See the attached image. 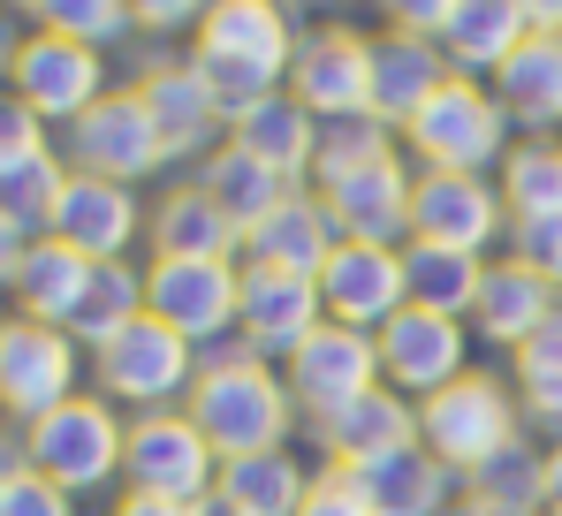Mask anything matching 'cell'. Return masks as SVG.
Listing matches in <instances>:
<instances>
[{
    "label": "cell",
    "mask_w": 562,
    "mask_h": 516,
    "mask_svg": "<svg viewBox=\"0 0 562 516\" xmlns=\"http://www.w3.org/2000/svg\"><path fill=\"white\" fill-rule=\"evenodd\" d=\"M23 251H31V236L0 221V296H15V273H23Z\"/></svg>",
    "instance_id": "49"
},
{
    "label": "cell",
    "mask_w": 562,
    "mask_h": 516,
    "mask_svg": "<svg viewBox=\"0 0 562 516\" xmlns=\"http://www.w3.org/2000/svg\"><path fill=\"white\" fill-rule=\"evenodd\" d=\"M555 304H562V296H555V281H548V273H532L525 258L502 251V258H486L479 304H471V335H479L486 349H509V357H517V349L555 319Z\"/></svg>",
    "instance_id": "19"
},
{
    "label": "cell",
    "mask_w": 562,
    "mask_h": 516,
    "mask_svg": "<svg viewBox=\"0 0 562 516\" xmlns=\"http://www.w3.org/2000/svg\"><path fill=\"white\" fill-rule=\"evenodd\" d=\"M228 145L251 153L259 168H274L281 182H312V153H319V114L281 85L274 99H259L244 122H228Z\"/></svg>",
    "instance_id": "26"
},
{
    "label": "cell",
    "mask_w": 562,
    "mask_h": 516,
    "mask_svg": "<svg viewBox=\"0 0 562 516\" xmlns=\"http://www.w3.org/2000/svg\"><path fill=\"white\" fill-rule=\"evenodd\" d=\"M418 440H426L457 479H471V471H479L486 456H502L509 440H525V411H517V395H509V372L471 364L449 388H434V395L418 403Z\"/></svg>",
    "instance_id": "3"
},
{
    "label": "cell",
    "mask_w": 562,
    "mask_h": 516,
    "mask_svg": "<svg viewBox=\"0 0 562 516\" xmlns=\"http://www.w3.org/2000/svg\"><path fill=\"white\" fill-rule=\"evenodd\" d=\"M23 471H31V463H23V433L0 418V494H8V486H15Z\"/></svg>",
    "instance_id": "50"
},
{
    "label": "cell",
    "mask_w": 562,
    "mask_h": 516,
    "mask_svg": "<svg viewBox=\"0 0 562 516\" xmlns=\"http://www.w3.org/2000/svg\"><path fill=\"white\" fill-rule=\"evenodd\" d=\"M289 91L319 114V122H366L373 114V38L350 23H319L296 46Z\"/></svg>",
    "instance_id": "13"
},
{
    "label": "cell",
    "mask_w": 562,
    "mask_h": 516,
    "mask_svg": "<svg viewBox=\"0 0 562 516\" xmlns=\"http://www.w3.org/2000/svg\"><path fill=\"white\" fill-rule=\"evenodd\" d=\"M319 319H327L319 281L281 273V266H244V296H236V343L251 349V357L289 364V349L304 343Z\"/></svg>",
    "instance_id": "17"
},
{
    "label": "cell",
    "mask_w": 562,
    "mask_h": 516,
    "mask_svg": "<svg viewBox=\"0 0 562 516\" xmlns=\"http://www.w3.org/2000/svg\"><path fill=\"white\" fill-rule=\"evenodd\" d=\"M122 448H130V418L106 395H69L61 411H46L38 426H23V463L38 479H54L61 494H99L122 479Z\"/></svg>",
    "instance_id": "4"
},
{
    "label": "cell",
    "mask_w": 562,
    "mask_h": 516,
    "mask_svg": "<svg viewBox=\"0 0 562 516\" xmlns=\"http://www.w3.org/2000/svg\"><path fill=\"white\" fill-rule=\"evenodd\" d=\"M281 380H289V395H296L304 426H319V418L350 411L358 395L387 388V380H380V343H373V335H358V327H342V319H319L304 343L289 349Z\"/></svg>",
    "instance_id": "10"
},
{
    "label": "cell",
    "mask_w": 562,
    "mask_h": 516,
    "mask_svg": "<svg viewBox=\"0 0 562 516\" xmlns=\"http://www.w3.org/2000/svg\"><path fill=\"white\" fill-rule=\"evenodd\" d=\"M312 440H319V456H327L335 471H366V463H380V456L418 448V403L395 395V388H373V395H358L350 411L319 418Z\"/></svg>",
    "instance_id": "21"
},
{
    "label": "cell",
    "mask_w": 562,
    "mask_h": 516,
    "mask_svg": "<svg viewBox=\"0 0 562 516\" xmlns=\"http://www.w3.org/2000/svg\"><path fill=\"white\" fill-rule=\"evenodd\" d=\"M373 343H380V380L395 395H411V403H426L434 388H449L457 372H471V319H441V312L403 304Z\"/></svg>",
    "instance_id": "15"
},
{
    "label": "cell",
    "mask_w": 562,
    "mask_h": 516,
    "mask_svg": "<svg viewBox=\"0 0 562 516\" xmlns=\"http://www.w3.org/2000/svg\"><path fill=\"white\" fill-rule=\"evenodd\" d=\"M289 8H335V0H289Z\"/></svg>",
    "instance_id": "56"
},
{
    "label": "cell",
    "mask_w": 562,
    "mask_h": 516,
    "mask_svg": "<svg viewBox=\"0 0 562 516\" xmlns=\"http://www.w3.org/2000/svg\"><path fill=\"white\" fill-rule=\"evenodd\" d=\"M8 8H23V15H31V8H38V0H8Z\"/></svg>",
    "instance_id": "57"
},
{
    "label": "cell",
    "mask_w": 562,
    "mask_h": 516,
    "mask_svg": "<svg viewBox=\"0 0 562 516\" xmlns=\"http://www.w3.org/2000/svg\"><path fill=\"white\" fill-rule=\"evenodd\" d=\"M198 61V77L213 91V106H221V122H244L259 99H274V77H259V69H244V61H221V54H190Z\"/></svg>",
    "instance_id": "41"
},
{
    "label": "cell",
    "mask_w": 562,
    "mask_h": 516,
    "mask_svg": "<svg viewBox=\"0 0 562 516\" xmlns=\"http://www.w3.org/2000/svg\"><path fill=\"white\" fill-rule=\"evenodd\" d=\"M183 411L221 463L259 456V448H289V433L304 418L296 395H289V380H281V364L251 357L244 343H221V349L198 357V380H190Z\"/></svg>",
    "instance_id": "1"
},
{
    "label": "cell",
    "mask_w": 562,
    "mask_h": 516,
    "mask_svg": "<svg viewBox=\"0 0 562 516\" xmlns=\"http://www.w3.org/2000/svg\"><path fill=\"white\" fill-rule=\"evenodd\" d=\"M449 54L434 38H403V31H373V122H387L395 137L411 130V114L449 85Z\"/></svg>",
    "instance_id": "24"
},
{
    "label": "cell",
    "mask_w": 562,
    "mask_h": 516,
    "mask_svg": "<svg viewBox=\"0 0 562 516\" xmlns=\"http://www.w3.org/2000/svg\"><path fill=\"white\" fill-rule=\"evenodd\" d=\"M61 190H69V160H61V145L31 153V160H8V168H0V221L23 228V236L38 244V236H54Z\"/></svg>",
    "instance_id": "37"
},
{
    "label": "cell",
    "mask_w": 562,
    "mask_h": 516,
    "mask_svg": "<svg viewBox=\"0 0 562 516\" xmlns=\"http://www.w3.org/2000/svg\"><path fill=\"white\" fill-rule=\"evenodd\" d=\"M319 304L327 319L358 327V335H380L411 289H403V251H373V244H335V258L319 266Z\"/></svg>",
    "instance_id": "18"
},
{
    "label": "cell",
    "mask_w": 562,
    "mask_h": 516,
    "mask_svg": "<svg viewBox=\"0 0 562 516\" xmlns=\"http://www.w3.org/2000/svg\"><path fill=\"white\" fill-rule=\"evenodd\" d=\"M509 145H517V122L479 77H449L403 130V160L418 175H502Z\"/></svg>",
    "instance_id": "2"
},
{
    "label": "cell",
    "mask_w": 562,
    "mask_h": 516,
    "mask_svg": "<svg viewBox=\"0 0 562 516\" xmlns=\"http://www.w3.org/2000/svg\"><path fill=\"white\" fill-rule=\"evenodd\" d=\"M479 281H486V258H471V251H434V244H403V289H411V304H418V312L471 319Z\"/></svg>",
    "instance_id": "36"
},
{
    "label": "cell",
    "mask_w": 562,
    "mask_h": 516,
    "mask_svg": "<svg viewBox=\"0 0 562 516\" xmlns=\"http://www.w3.org/2000/svg\"><path fill=\"white\" fill-rule=\"evenodd\" d=\"M296 46H304V31H296V8H289V0H213L205 23L190 31V54L244 61V69L274 77V85H289Z\"/></svg>",
    "instance_id": "16"
},
{
    "label": "cell",
    "mask_w": 562,
    "mask_h": 516,
    "mask_svg": "<svg viewBox=\"0 0 562 516\" xmlns=\"http://www.w3.org/2000/svg\"><path fill=\"white\" fill-rule=\"evenodd\" d=\"M46 145H61V137H54L15 91H0V168H8V160H31V153H46Z\"/></svg>",
    "instance_id": "42"
},
{
    "label": "cell",
    "mask_w": 562,
    "mask_h": 516,
    "mask_svg": "<svg viewBox=\"0 0 562 516\" xmlns=\"http://www.w3.org/2000/svg\"><path fill=\"white\" fill-rule=\"evenodd\" d=\"M31 31H61V38L106 54V46L130 38L137 23H130V0H38V8H31Z\"/></svg>",
    "instance_id": "40"
},
{
    "label": "cell",
    "mask_w": 562,
    "mask_h": 516,
    "mask_svg": "<svg viewBox=\"0 0 562 516\" xmlns=\"http://www.w3.org/2000/svg\"><path fill=\"white\" fill-rule=\"evenodd\" d=\"M358 479V494L373 502V516H449L464 502V479L418 440V448H403V456H380L366 471H350Z\"/></svg>",
    "instance_id": "25"
},
{
    "label": "cell",
    "mask_w": 562,
    "mask_h": 516,
    "mask_svg": "<svg viewBox=\"0 0 562 516\" xmlns=\"http://www.w3.org/2000/svg\"><path fill=\"white\" fill-rule=\"evenodd\" d=\"M525 38H532V23L517 15V0H457V15H449V31H441V54H449L457 77L494 85V69H502Z\"/></svg>",
    "instance_id": "29"
},
{
    "label": "cell",
    "mask_w": 562,
    "mask_h": 516,
    "mask_svg": "<svg viewBox=\"0 0 562 516\" xmlns=\"http://www.w3.org/2000/svg\"><path fill=\"white\" fill-rule=\"evenodd\" d=\"M494 99L525 137H555L562 130V38H525L502 69H494Z\"/></svg>",
    "instance_id": "28"
},
{
    "label": "cell",
    "mask_w": 562,
    "mask_h": 516,
    "mask_svg": "<svg viewBox=\"0 0 562 516\" xmlns=\"http://www.w3.org/2000/svg\"><path fill=\"white\" fill-rule=\"evenodd\" d=\"M464 502H479V509H494V516H540L548 509V440L525 433L502 456H486L464 479Z\"/></svg>",
    "instance_id": "34"
},
{
    "label": "cell",
    "mask_w": 562,
    "mask_h": 516,
    "mask_svg": "<svg viewBox=\"0 0 562 516\" xmlns=\"http://www.w3.org/2000/svg\"><path fill=\"white\" fill-rule=\"evenodd\" d=\"M509 258H525L532 273H548L562 296V221H509Z\"/></svg>",
    "instance_id": "43"
},
{
    "label": "cell",
    "mask_w": 562,
    "mask_h": 516,
    "mask_svg": "<svg viewBox=\"0 0 562 516\" xmlns=\"http://www.w3.org/2000/svg\"><path fill=\"white\" fill-rule=\"evenodd\" d=\"M411 244L471 251V258L509 244V205H502L494 175H418V190H411Z\"/></svg>",
    "instance_id": "12"
},
{
    "label": "cell",
    "mask_w": 562,
    "mask_h": 516,
    "mask_svg": "<svg viewBox=\"0 0 562 516\" xmlns=\"http://www.w3.org/2000/svg\"><path fill=\"white\" fill-rule=\"evenodd\" d=\"M130 319H145V266L137 258H92V281H85V296H77V312H69V343L85 349H106Z\"/></svg>",
    "instance_id": "30"
},
{
    "label": "cell",
    "mask_w": 562,
    "mask_h": 516,
    "mask_svg": "<svg viewBox=\"0 0 562 516\" xmlns=\"http://www.w3.org/2000/svg\"><path fill=\"white\" fill-rule=\"evenodd\" d=\"M387 160H403V137L387 122H319V153H312V190H335L350 175H373Z\"/></svg>",
    "instance_id": "39"
},
{
    "label": "cell",
    "mask_w": 562,
    "mask_h": 516,
    "mask_svg": "<svg viewBox=\"0 0 562 516\" xmlns=\"http://www.w3.org/2000/svg\"><path fill=\"white\" fill-rule=\"evenodd\" d=\"M213 494H221L228 509H244V516H296L304 494H312V471H304L296 448H259V456L221 463V486H213Z\"/></svg>",
    "instance_id": "31"
},
{
    "label": "cell",
    "mask_w": 562,
    "mask_h": 516,
    "mask_svg": "<svg viewBox=\"0 0 562 516\" xmlns=\"http://www.w3.org/2000/svg\"><path fill=\"white\" fill-rule=\"evenodd\" d=\"M509 395L525 411V433L555 448L562 440V304H555V319L509 357Z\"/></svg>",
    "instance_id": "35"
},
{
    "label": "cell",
    "mask_w": 562,
    "mask_h": 516,
    "mask_svg": "<svg viewBox=\"0 0 562 516\" xmlns=\"http://www.w3.org/2000/svg\"><path fill=\"white\" fill-rule=\"evenodd\" d=\"M411 190H418V168H411V160H387V168L350 175V182H335V190H319V198H327L342 244L403 251V244H411Z\"/></svg>",
    "instance_id": "20"
},
{
    "label": "cell",
    "mask_w": 562,
    "mask_h": 516,
    "mask_svg": "<svg viewBox=\"0 0 562 516\" xmlns=\"http://www.w3.org/2000/svg\"><path fill=\"white\" fill-rule=\"evenodd\" d=\"M335 213H327V198L304 182V190H289L274 213L244 236V266H281V273H304V281H319V266L335 258Z\"/></svg>",
    "instance_id": "23"
},
{
    "label": "cell",
    "mask_w": 562,
    "mask_h": 516,
    "mask_svg": "<svg viewBox=\"0 0 562 516\" xmlns=\"http://www.w3.org/2000/svg\"><path fill=\"white\" fill-rule=\"evenodd\" d=\"M122 486L130 494H160V502H205L221 486V456L205 448V433L190 426V411H145V418H130Z\"/></svg>",
    "instance_id": "11"
},
{
    "label": "cell",
    "mask_w": 562,
    "mask_h": 516,
    "mask_svg": "<svg viewBox=\"0 0 562 516\" xmlns=\"http://www.w3.org/2000/svg\"><path fill=\"white\" fill-rule=\"evenodd\" d=\"M540 516H562V440L548 448V509Z\"/></svg>",
    "instance_id": "52"
},
{
    "label": "cell",
    "mask_w": 562,
    "mask_h": 516,
    "mask_svg": "<svg viewBox=\"0 0 562 516\" xmlns=\"http://www.w3.org/2000/svg\"><path fill=\"white\" fill-rule=\"evenodd\" d=\"M190 380H198V349L160 327L153 312L130 319L106 349H92V395H106L114 411L145 418V411H183L190 403Z\"/></svg>",
    "instance_id": "5"
},
{
    "label": "cell",
    "mask_w": 562,
    "mask_h": 516,
    "mask_svg": "<svg viewBox=\"0 0 562 516\" xmlns=\"http://www.w3.org/2000/svg\"><path fill=\"white\" fill-rule=\"evenodd\" d=\"M85 380H92V357L61 327L23 319V312L0 319V418L15 433L38 426L46 411H61L69 395H85Z\"/></svg>",
    "instance_id": "6"
},
{
    "label": "cell",
    "mask_w": 562,
    "mask_h": 516,
    "mask_svg": "<svg viewBox=\"0 0 562 516\" xmlns=\"http://www.w3.org/2000/svg\"><path fill=\"white\" fill-rule=\"evenodd\" d=\"M85 281H92V258L69 251L61 236H38V244L23 251V273H15V312H23V319H46V327H69Z\"/></svg>",
    "instance_id": "33"
},
{
    "label": "cell",
    "mask_w": 562,
    "mask_h": 516,
    "mask_svg": "<svg viewBox=\"0 0 562 516\" xmlns=\"http://www.w3.org/2000/svg\"><path fill=\"white\" fill-rule=\"evenodd\" d=\"M296 516H373V502L358 494V479H350V471L319 463V471H312V494H304V509H296Z\"/></svg>",
    "instance_id": "45"
},
{
    "label": "cell",
    "mask_w": 562,
    "mask_h": 516,
    "mask_svg": "<svg viewBox=\"0 0 562 516\" xmlns=\"http://www.w3.org/2000/svg\"><path fill=\"white\" fill-rule=\"evenodd\" d=\"M145 205H137V190H122V182H99V175H69V190H61V213H54V236L69 244V251L85 258H130V244L145 236Z\"/></svg>",
    "instance_id": "22"
},
{
    "label": "cell",
    "mask_w": 562,
    "mask_h": 516,
    "mask_svg": "<svg viewBox=\"0 0 562 516\" xmlns=\"http://www.w3.org/2000/svg\"><path fill=\"white\" fill-rule=\"evenodd\" d=\"M517 15L532 23V38H562V0H517Z\"/></svg>",
    "instance_id": "51"
},
{
    "label": "cell",
    "mask_w": 562,
    "mask_h": 516,
    "mask_svg": "<svg viewBox=\"0 0 562 516\" xmlns=\"http://www.w3.org/2000/svg\"><path fill=\"white\" fill-rule=\"evenodd\" d=\"M198 516H244V509H228L221 494H205V502H198Z\"/></svg>",
    "instance_id": "53"
},
{
    "label": "cell",
    "mask_w": 562,
    "mask_h": 516,
    "mask_svg": "<svg viewBox=\"0 0 562 516\" xmlns=\"http://www.w3.org/2000/svg\"><path fill=\"white\" fill-rule=\"evenodd\" d=\"M449 516H494V509H479V502H457V509H449Z\"/></svg>",
    "instance_id": "55"
},
{
    "label": "cell",
    "mask_w": 562,
    "mask_h": 516,
    "mask_svg": "<svg viewBox=\"0 0 562 516\" xmlns=\"http://www.w3.org/2000/svg\"><path fill=\"white\" fill-rule=\"evenodd\" d=\"M236 296H244V258H145V312L176 327L198 357L236 343Z\"/></svg>",
    "instance_id": "7"
},
{
    "label": "cell",
    "mask_w": 562,
    "mask_h": 516,
    "mask_svg": "<svg viewBox=\"0 0 562 516\" xmlns=\"http://www.w3.org/2000/svg\"><path fill=\"white\" fill-rule=\"evenodd\" d=\"M8 91L46 122V130H69L85 122L99 99H106V54L99 46H77L61 31H23L15 38V61H8Z\"/></svg>",
    "instance_id": "8"
},
{
    "label": "cell",
    "mask_w": 562,
    "mask_h": 516,
    "mask_svg": "<svg viewBox=\"0 0 562 516\" xmlns=\"http://www.w3.org/2000/svg\"><path fill=\"white\" fill-rule=\"evenodd\" d=\"M373 8H380V31H403V38H434V46H441L449 15H457V0H373Z\"/></svg>",
    "instance_id": "44"
},
{
    "label": "cell",
    "mask_w": 562,
    "mask_h": 516,
    "mask_svg": "<svg viewBox=\"0 0 562 516\" xmlns=\"http://www.w3.org/2000/svg\"><path fill=\"white\" fill-rule=\"evenodd\" d=\"M106 516H198V502H160V494H130V486H122V502Z\"/></svg>",
    "instance_id": "48"
},
{
    "label": "cell",
    "mask_w": 562,
    "mask_h": 516,
    "mask_svg": "<svg viewBox=\"0 0 562 516\" xmlns=\"http://www.w3.org/2000/svg\"><path fill=\"white\" fill-rule=\"evenodd\" d=\"M8 61H15V38L0 31V91H8Z\"/></svg>",
    "instance_id": "54"
},
{
    "label": "cell",
    "mask_w": 562,
    "mask_h": 516,
    "mask_svg": "<svg viewBox=\"0 0 562 516\" xmlns=\"http://www.w3.org/2000/svg\"><path fill=\"white\" fill-rule=\"evenodd\" d=\"M145 244H153V258H244V228L198 182H176V190H160Z\"/></svg>",
    "instance_id": "27"
},
{
    "label": "cell",
    "mask_w": 562,
    "mask_h": 516,
    "mask_svg": "<svg viewBox=\"0 0 562 516\" xmlns=\"http://www.w3.org/2000/svg\"><path fill=\"white\" fill-rule=\"evenodd\" d=\"M494 190L509 221H562V137H517Z\"/></svg>",
    "instance_id": "38"
},
{
    "label": "cell",
    "mask_w": 562,
    "mask_h": 516,
    "mask_svg": "<svg viewBox=\"0 0 562 516\" xmlns=\"http://www.w3.org/2000/svg\"><path fill=\"white\" fill-rule=\"evenodd\" d=\"M61 160H69V175H99V182L137 190V182H153L168 168V145H160V130H153L137 91H106L85 122L61 130Z\"/></svg>",
    "instance_id": "9"
},
{
    "label": "cell",
    "mask_w": 562,
    "mask_h": 516,
    "mask_svg": "<svg viewBox=\"0 0 562 516\" xmlns=\"http://www.w3.org/2000/svg\"><path fill=\"white\" fill-rule=\"evenodd\" d=\"M0 516H77V494H61L54 479H38V471H23L8 494H0Z\"/></svg>",
    "instance_id": "46"
},
{
    "label": "cell",
    "mask_w": 562,
    "mask_h": 516,
    "mask_svg": "<svg viewBox=\"0 0 562 516\" xmlns=\"http://www.w3.org/2000/svg\"><path fill=\"white\" fill-rule=\"evenodd\" d=\"M205 8H213V0H130V23L153 31V38H168V31H198Z\"/></svg>",
    "instance_id": "47"
},
{
    "label": "cell",
    "mask_w": 562,
    "mask_h": 516,
    "mask_svg": "<svg viewBox=\"0 0 562 516\" xmlns=\"http://www.w3.org/2000/svg\"><path fill=\"white\" fill-rule=\"evenodd\" d=\"M190 182H198V190H205V198H213V205H221V213H228V221L244 228V236H251V228H259V221L274 213L289 190H304V182H281L274 168H259V160H251V153H236V145L205 153Z\"/></svg>",
    "instance_id": "32"
},
{
    "label": "cell",
    "mask_w": 562,
    "mask_h": 516,
    "mask_svg": "<svg viewBox=\"0 0 562 516\" xmlns=\"http://www.w3.org/2000/svg\"><path fill=\"white\" fill-rule=\"evenodd\" d=\"M130 91L145 99V114H153V130H160V145H168V160H205V153H221L228 145V122H221V106H213V91L198 77V61L190 54H153Z\"/></svg>",
    "instance_id": "14"
}]
</instances>
